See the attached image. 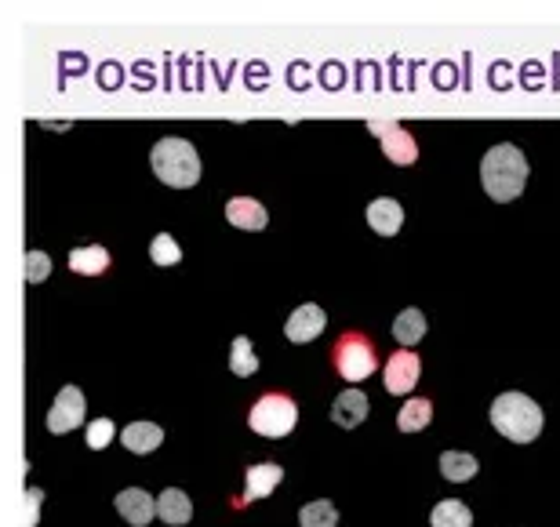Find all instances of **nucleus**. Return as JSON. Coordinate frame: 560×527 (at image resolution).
Segmentation results:
<instances>
[{"instance_id":"19","label":"nucleus","mask_w":560,"mask_h":527,"mask_svg":"<svg viewBox=\"0 0 560 527\" xmlns=\"http://www.w3.org/2000/svg\"><path fill=\"white\" fill-rule=\"evenodd\" d=\"M430 527H473V513L459 498H444L430 513Z\"/></svg>"},{"instance_id":"16","label":"nucleus","mask_w":560,"mask_h":527,"mask_svg":"<svg viewBox=\"0 0 560 527\" xmlns=\"http://www.w3.org/2000/svg\"><path fill=\"white\" fill-rule=\"evenodd\" d=\"M120 444L131 451V455H150L164 444V429L153 426V422H131L124 433H120Z\"/></svg>"},{"instance_id":"11","label":"nucleus","mask_w":560,"mask_h":527,"mask_svg":"<svg viewBox=\"0 0 560 527\" xmlns=\"http://www.w3.org/2000/svg\"><path fill=\"white\" fill-rule=\"evenodd\" d=\"M248 488H244V498H240L237 506H251V502H259V498H266L273 488L280 484V477H284V469L277 466V462H255V466H248Z\"/></svg>"},{"instance_id":"3","label":"nucleus","mask_w":560,"mask_h":527,"mask_svg":"<svg viewBox=\"0 0 560 527\" xmlns=\"http://www.w3.org/2000/svg\"><path fill=\"white\" fill-rule=\"evenodd\" d=\"M150 164L157 171V179L171 189H190L200 182V157L193 150V142L186 139H160L150 153Z\"/></svg>"},{"instance_id":"17","label":"nucleus","mask_w":560,"mask_h":527,"mask_svg":"<svg viewBox=\"0 0 560 527\" xmlns=\"http://www.w3.org/2000/svg\"><path fill=\"white\" fill-rule=\"evenodd\" d=\"M70 269L80 277H99L110 269V251L102 244H88V248H73L70 251Z\"/></svg>"},{"instance_id":"13","label":"nucleus","mask_w":560,"mask_h":527,"mask_svg":"<svg viewBox=\"0 0 560 527\" xmlns=\"http://www.w3.org/2000/svg\"><path fill=\"white\" fill-rule=\"evenodd\" d=\"M368 226L379 233V237H397L400 226H404V208L400 200L393 197H379L368 204Z\"/></svg>"},{"instance_id":"22","label":"nucleus","mask_w":560,"mask_h":527,"mask_svg":"<svg viewBox=\"0 0 560 527\" xmlns=\"http://www.w3.org/2000/svg\"><path fill=\"white\" fill-rule=\"evenodd\" d=\"M230 371L233 375H240V378H248V375H255L259 371V357H255V346H251V339H233V346H230Z\"/></svg>"},{"instance_id":"8","label":"nucleus","mask_w":560,"mask_h":527,"mask_svg":"<svg viewBox=\"0 0 560 527\" xmlns=\"http://www.w3.org/2000/svg\"><path fill=\"white\" fill-rule=\"evenodd\" d=\"M80 422H84V393L77 386H62L48 411V429L51 433H70Z\"/></svg>"},{"instance_id":"15","label":"nucleus","mask_w":560,"mask_h":527,"mask_svg":"<svg viewBox=\"0 0 560 527\" xmlns=\"http://www.w3.org/2000/svg\"><path fill=\"white\" fill-rule=\"evenodd\" d=\"M157 517L164 520L168 527L190 524V520H193V502H190V495H186V491H179V488L160 491V498H157Z\"/></svg>"},{"instance_id":"2","label":"nucleus","mask_w":560,"mask_h":527,"mask_svg":"<svg viewBox=\"0 0 560 527\" xmlns=\"http://www.w3.org/2000/svg\"><path fill=\"white\" fill-rule=\"evenodd\" d=\"M491 426L510 444H531L542 433V408L524 393H502L491 404Z\"/></svg>"},{"instance_id":"25","label":"nucleus","mask_w":560,"mask_h":527,"mask_svg":"<svg viewBox=\"0 0 560 527\" xmlns=\"http://www.w3.org/2000/svg\"><path fill=\"white\" fill-rule=\"evenodd\" d=\"M51 273V259L44 251H26V259H22V277L30 280V284H40V280H48Z\"/></svg>"},{"instance_id":"26","label":"nucleus","mask_w":560,"mask_h":527,"mask_svg":"<svg viewBox=\"0 0 560 527\" xmlns=\"http://www.w3.org/2000/svg\"><path fill=\"white\" fill-rule=\"evenodd\" d=\"M113 433H117V426H113L110 418H95V422H88V448L102 451L113 440Z\"/></svg>"},{"instance_id":"9","label":"nucleus","mask_w":560,"mask_h":527,"mask_svg":"<svg viewBox=\"0 0 560 527\" xmlns=\"http://www.w3.org/2000/svg\"><path fill=\"white\" fill-rule=\"evenodd\" d=\"M324 328H328V313H324L320 306H313V302H306V306H299L288 317V324H284V335L302 346V342L320 339V335H324Z\"/></svg>"},{"instance_id":"5","label":"nucleus","mask_w":560,"mask_h":527,"mask_svg":"<svg viewBox=\"0 0 560 527\" xmlns=\"http://www.w3.org/2000/svg\"><path fill=\"white\" fill-rule=\"evenodd\" d=\"M335 371H339L346 382H364L368 375H375V368H379V353H375V346H371L364 335H357V331H346L339 342H335Z\"/></svg>"},{"instance_id":"18","label":"nucleus","mask_w":560,"mask_h":527,"mask_svg":"<svg viewBox=\"0 0 560 527\" xmlns=\"http://www.w3.org/2000/svg\"><path fill=\"white\" fill-rule=\"evenodd\" d=\"M480 462L470 455V451H444L440 455V473L451 480V484H466V480L477 477Z\"/></svg>"},{"instance_id":"24","label":"nucleus","mask_w":560,"mask_h":527,"mask_svg":"<svg viewBox=\"0 0 560 527\" xmlns=\"http://www.w3.org/2000/svg\"><path fill=\"white\" fill-rule=\"evenodd\" d=\"M150 259L157 262V266H175V262H182V248L175 244L171 233H157L150 244Z\"/></svg>"},{"instance_id":"14","label":"nucleus","mask_w":560,"mask_h":527,"mask_svg":"<svg viewBox=\"0 0 560 527\" xmlns=\"http://www.w3.org/2000/svg\"><path fill=\"white\" fill-rule=\"evenodd\" d=\"M226 219H230V226L237 229H266V222H270V211L262 208L259 200L251 197H233L230 204H226Z\"/></svg>"},{"instance_id":"27","label":"nucleus","mask_w":560,"mask_h":527,"mask_svg":"<svg viewBox=\"0 0 560 527\" xmlns=\"http://www.w3.org/2000/svg\"><path fill=\"white\" fill-rule=\"evenodd\" d=\"M40 498H44V491H40V488H30L26 495H22V502H26V509H22V527H33V524H37Z\"/></svg>"},{"instance_id":"10","label":"nucleus","mask_w":560,"mask_h":527,"mask_svg":"<svg viewBox=\"0 0 560 527\" xmlns=\"http://www.w3.org/2000/svg\"><path fill=\"white\" fill-rule=\"evenodd\" d=\"M117 513L128 520L131 527H146L157 517V498L146 495L142 488H124L117 495Z\"/></svg>"},{"instance_id":"20","label":"nucleus","mask_w":560,"mask_h":527,"mask_svg":"<svg viewBox=\"0 0 560 527\" xmlns=\"http://www.w3.org/2000/svg\"><path fill=\"white\" fill-rule=\"evenodd\" d=\"M430 418H433V404L430 400L415 397L397 411V429L400 433H419V429L430 426Z\"/></svg>"},{"instance_id":"12","label":"nucleus","mask_w":560,"mask_h":527,"mask_svg":"<svg viewBox=\"0 0 560 527\" xmlns=\"http://www.w3.org/2000/svg\"><path fill=\"white\" fill-rule=\"evenodd\" d=\"M364 418H368V397L360 389H342L331 404V422L342 429H357Z\"/></svg>"},{"instance_id":"21","label":"nucleus","mask_w":560,"mask_h":527,"mask_svg":"<svg viewBox=\"0 0 560 527\" xmlns=\"http://www.w3.org/2000/svg\"><path fill=\"white\" fill-rule=\"evenodd\" d=\"M422 335H426V317H422L419 309H404V313H397V320H393V339L400 342V346H415V342H422Z\"/></svg>"},{"instance_id":"4","label":"nucleus","mask_w":560,"mask_h":527,"mask_svg":"<svg viewBox=\"0 0 560 527\" xmlns=\"http://www.w3.org/2000/svg\"><path fill=\"white\" fill-rule=\"evenodd\" d=\"M295 422H299V408L284 393H266L248 415V426L259 437H288L291 429H295Z\"/></svg>"},{"instance_id":"1","label":"nucleus","mask_w":560,"mask_h":527,"mask_svg":"<svg viewBox=\"0 0 560 527\" xmlns=\"http://www.w3.org/2000/svg\"><path fill=\"white\" fill-rule=\"evenodd\" d=\"M480 182H484V193L491 200H517L528 186V157L513 146V142H499L491 146L480 160Z\"/></svg>"},{"instance_id":"6","label":"nucleus","mask_w":560,"mask_h":527,"mask_svg":"<svg viewBox=\"0 0 560 527\" xmlns=\"http://www.w3.org/2000/svg\"><path fill=\"white\" fill-rule=\"evenodd\" d=\"M419 375H422V360L411 353V349H397L390 360H386V389H390L393 397H408L411 389L419 386Z\"/></svg>"},{"instance_id":"23","label":"nucleus","mask_w":560,"mask_h":527,"mask_svg":"<svg viewBox=\"0 0 560 527\" xmlns=\"http://www.w3.org/2000/svg\"><path fill=\"white\" fill-rule=\"evenodd\" d=\"M299 524L302 527H339V509L331 506L328 498H317L310 506H302Z\"/></svg>"},{"instance_id":"7","label":"nucleus","mask_w":560,"mask_h":527,"mask_svg":"<svg viewBox=\"0 0 560 527\" xmlns=\"http://www.w3.org/2000/svg\"><path fill=\"white\" fill-rule=\"evenodd\" d=\"M368 128L382 139V150H386V157H390L393 164H404V168H408V164L419 160V146H415V139H411L400 124H390V120H371Z\"/></svg>"}]
</instances>
